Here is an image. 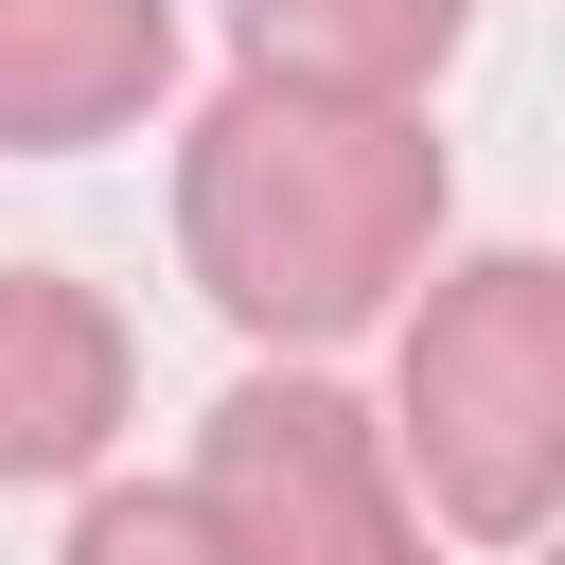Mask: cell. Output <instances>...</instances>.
<instances>
[{
	"label": "cell",
	"mask_w": 565,
	"mask_h": 565,
	"mask_svg": "<svg viewBox=\"0 0 565 565\" xmlns=\"http://www.w3.org/2000/svg\"><path fill=\"white\" fill-rule=\"evenodd\" d=\"M177 88V0H0V159L124 141Z\"/></svg>",
	"instance_id": "cell-5"
},
{
	"label": "cell",
	"mask_w": 565,
	"mask_h": 565,
	"mask_svg": "<svg viewBox=\"0 0 565 565\" xmlns=\"http://www.w3.org/2000/svg\"><path fill=\"white\" fill-rule=\"evenodd\" d=\"M388 459L424 477L459 547H530L565 512V265L547 247H477L424 282L388 371Z\"/></svg>",
	"instance_id": "cell-2"
},
{
	"label": "cell",
	"mask_w": 565,
	"mask_h": 565,
	"mask_svg": "<svg viewBox=\"0 0 565 565\" xmlns=\"http://www.w3.org/2000/svg\"><path fill=\"white\" fill-rule=\"evenodd\" d=\"M71 565H212V530H194L177 477H106V494L71 512Z\"/></svg>",
	"instance_id": "cell-7"
},
{
	"label": "cell",
	"mask_w": 565,
	"mask_h": 565,
	"mask_svg": "<svg viewBox=\"0 0 565 565\" xmlns=\"http://www.w3.org/2000/svg\"><path fill=\"white\" fill-rule=\"evenodd\" d=\"M124 318L71 265H0V494H53L124 441Z\"/></svg>",
	"instance_id": "cell-4"
},
{
	"label": "cell",
	"mask_w": 565,
	"mask_h": 565,
	"mask_svg": "<svg viewBox=\"0 0 565 565\" xmlns=\"http://www.w3.org/2000/svg\"><path fill=\"white\" fill-rule=\"evenodd\" d=\"M194 530L212 565H424V494L388 459V424L318 371V353H265L212 424H194Z\"/></svg>",
	"instance_id": "cell-3"
},
{
	"label": "cell",
	"mask_w": 565,
	"mask_h": 565,
	"mask_svg": "<svg viewBox=\"0 0 565 565\" xmlns=\"http://www.w3.org/2000/svg\"><path fill=\"white\" fill-rule=\"evenodd\" d=\"M177 265L247 353H353L441 265V141L388 88L230 71L177 141Z\"/></svg>",
	"instance_id": "cell-1"
},
{
	"label": "cell",
	"mask_w": 565,
	"mask_h": 565,
	"mask_svg": "<svg viewBox=\"0 0 565 565\" xmlns=\"http://www.w3.org/2000/svg\"><path fill=\"white\" fill-rule=\"evenodd\" d=\"M230 35L282 88H388V106H424V71L477 35V0H230Z\"/></svg>",
	"instance_id": "cell-6"
}]
</instances>
